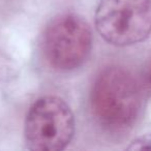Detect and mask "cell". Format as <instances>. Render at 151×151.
I'll list each match as a JSON object with an SVG mask.
<instances>
[{
    "label": "cell",
    "instance_id": "cell-2",
    "mask_svg": "<svg viewBox=\"0 0 151 151\" xmlns=\"http://www.w3.org/2000/svg\"><path fill=\"white\" fill-rule=\"evenodd\" d=\"M95 26L101 37L114 46L143 42L151 33V0H101Z\"/></svg>",
    "mask_w": 151,
    "mask_h": 151
},
{
    "label": "cell",
    "instance_id": "cell-3",
    "mask_svg": "<svg viewBox=\"0 0 151 151\" xmlns=\"http://www.w3.org/2000/svg\"><path fill=\"white\" fill-rule=\"evenodd\" d=\"M73 134V114L60 97H40L31 106L25 121V140L30 150H63Z\"/></svg>",
    "mask_w": 151,
    "mask_h": 151
},
{
    "label": "cell",
    "instance_id": "cell-1",
    "mask_svg": "<svg viewBox=\"0 0 151 151\" xmlns=\"http://www.w3.org/2000/svg\"><path fill=\"white\" fill-rule=\"evenodd\" d=\"M91 109L101 124L124 129L134 122L141 108V95L134 78L118 66L104 69L92 87Z\"/></svg>",
    "mask_w": 151,
    "mask_h": 151
},
{
    "label": "cell",
    "instance_id": "cell-5",
    "mask_svg": "<svg viewBox=\"0 0 151 151\" xmlns=\"http://www.w3.org/2000/svg\"><path fill=\"white\" fill-rule=\"evenodd\" d=\"M148 77H149V81H150V83H151V65H150V68H149Z\"/></svg>",
    "mask_w": 151,
    "mask_h": 151
},
{
    "label": "cell",
    "instance_id": "cell-4",
    "mask_svg": "<svg viewBox=\"0 0 151 151\" xmlns=\"http://www.w3.org/2000/svg\"><path fill=\"white\" fill-rule=\"evenodd\" d=\"M91 46L92 34L88 23L73 14L55 18L45 32V55L59 70L68 71L81 66L88 58Z\"/></svg>",
    "mask_w": 151,
    "mask_h": 151
}]
</instances>
